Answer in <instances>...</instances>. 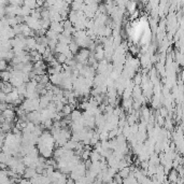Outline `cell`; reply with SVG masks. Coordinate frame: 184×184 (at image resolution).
I'll return each mask as SVG.
<instances>
[{
    "mask_svg": "<svg viewBox=\"0 0 184 184\" xmlns=\"http://www.w3.org/2000/svg\"><path fill=\"white\" fill-rule=\"evenodd\" d=\"M1 76H2V79L5 80V81H8L9 78L11 76V74L9 73V72H2V73H1Z\"/></svg>",
    "mask_w": 184,
    "mask_h": 184,
    "instance_id": "cell-1",
    "label": "cell"
}]
</instances>
